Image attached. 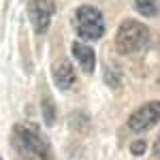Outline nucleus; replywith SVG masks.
<instances>
[{
    "mask_svg": "<svg viewBox=\"0 0 160 160\" xmlns=\"http://www.w3.org/2000/svg\"><path fill=\"white\" fill-rule=\"evenodd\" d=\"M43 120H45L47 126H51L56 122V105L49 98H43Z\"/></svg>",
    "mask_w": 160,
    "mask_h": 160,
    "instance_id": "obj_9",
    "label": "nucleus"
},
{
    "mask_svg": "<svg viewBox=\"0 0 160 160\" xmlns=\"http://www.w3.org/2000/svg\"><path fill=\"white\" fill-rule=\"evenodd\" d=\"M73 56L75 60L79 62V66H81V71L86 75H90L94 71V62H96V56H94V49L86 45V43H73Z\"/></svg>",
    "mask_w": 160,
    "mask_h": 160,
    "instance_id": "obj_7",
    "label": "nucleus"
},
{
    "mask_svg": "<svg viewBox=\"0 0 160 160\" xmlns=\"http://www.w3.org/2000/svg\"><path fill=\"white\" fill-rule=\"evenodd\" d=\"M154 156H156V158H160V137L156 139V143H154Z\"/></svg>",
    "mask_w": 160,
    "mask_h": 160,
    "instance_id": "obj_11",
    "label": "nucleus"
},
{
    "mask_svg": "<svg viewBox=\"0 0 160 160\" xmlns=\"http://www.w3.org/2000/svg\"><path fill=\"white\" fill-rule=\"evenodd\" d=\"M149 38V30L145 24H139L135 19H126L120 24L118 34H115V49L120 51L122 56L135 53L139 51Z\"/></svg>",
    "mask_w": 160,
    "mask_h": 160,
    "instance_id": "obj_2",
    "label": "nucleus"
},
{
    "mask_svg": "<svg viewBox=\"0 0 160 160\" xmlns=\"http://www.w3.org/2000/svg\"><path fill=\"white\" fill-rule=\"evenodd\" d=\"M145 141H135L132 145H130V152L135 154V156H141V154H145Z\"/></svg>",
    "mask_w": 160,
    "mask_h": 160,
    "instance_id": "obj_10",
    "label": "nucleus"
},
{
    "mask_svg": "<svg viewBox=\"0 0 160 160\" xmlns=\"http://www.w3.org/2000/svg\"><path fill=\"white\" fill-rule=\"evenodd\" d=\"M53 81L60 90H71L77 81V75H75V68L68 60H58L53 64Z\"/></svg>",
    "mask_w": 160,
    "mask_h": 160,
    "instance_id": "obj_6",
    "label": "nucleus"
},
{
    "mask_svg": "<svg viewBox=\"0 0 160 160\" xmlns=\"http://www.w3.org/2000/svg\"><path fill=\"white\" fill-rule=\"evenodd\" d=\"M135 9L143 17H154L158 11V0H135Z\"/></svg>",
    "mask_w": 160,
    "mask_h": 160,
    "instance_id": "obj_8",
    "label": "nucleus"
},
{
    "mask_svg": "<svg viewBox=\"0 0 160 160\" xmlns=\"http://www.w3.org/2000/svg\"><path fill=\"white\" fill-rule=\"evenodd\" d=\"M53 11H56V4L53 0H30L28 4V15H30V22L34 26L38 34H45L47 28H49V22L53 17Z\"/></svg>",
    "mask_w": 160,
    "mask_h": 160,
    "instance_id": "obj_5",
    "label": "nucleus"
},
{
    "mask_svg": "<svg viewBox=\"0 0 160 160\" xmlns=\"http://www.w3.org/2000/svg\"><path fill=\"white\" fill-rule=\"evenodd\" d=\"M11 145L15 160H53L47 137L34 126L17 124L11 132Z\"/></svg>",
    "mask_w": 160,
    "mask_h": 160,
    "instance_id": "obj_1",
    "label": "nucleus"
},
{
    "mask_svg": "<svg viewBox=\"0 0 160 160\" xmlns=\"http://www.w3.org/2000/svg\"><path fill=\"white\" fill-rule=\"evenodd\" d=\"M158 122H160V100H152V102H145L143 107H139L128 118V128L132 132H143Z\"/></svg>",
    "mask_w": 160,
    "mask_h": 160,
    "instance_id": "obj_4",
    "label": "nucleus"
},
{
    "mask_svg": "<svg viewBox=\"0 0 160 160\" xmlns=\"http://www.w3.org/2000/svg\"><path fill=\"white\" fill-rule=\"evenodd\" d=\"M75 28L77 34L86 41H96L105 34V19L102 13L92 4H81L75 13Z\"/></svg>",
    "mask_w": 160,
    "mask_h": 160,
    "instance_id": "obj_3",
    "label": "nucleus"
}]
</instances>
